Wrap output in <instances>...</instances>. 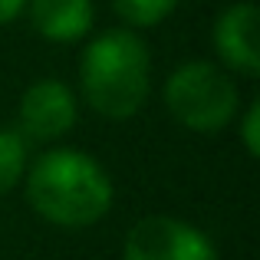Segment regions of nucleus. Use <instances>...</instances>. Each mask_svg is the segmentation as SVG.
<instances>
[{
    "instance_id": "10",
    "label": "nucleus",
    "mask_w": 260,
    "mask_h": 260,
    "mask_svg": "<svg viewBox=\"0 0 260 260\" xmlns=\"http://www.w3.org/2000/svg\"><path fill=\"white\" fill-rule=\"evenodd\" d=\"M241 142L250 158L260 155V99H250V106L241 115Z\"/></svg>"
},
{
    "instance_id": "9",
    "label": "nucleus",
    "mask_w": 260,
    "mask_h": 260,
    "mask_svg": "<svg viewBox=\"0 0 260 260\" xmlns=\"http://www.w3.org/2000/svg\"><path fill=\"white\" fill-rule=\"evenodd\" d=\"M26 168V139L13 128H0V194L17 188Z\"/></svg>"
},
{
    "instance_id": "3",
    "label": "nucleus",
    "mask_w": 260,
    "mask_h": 260,
    "mask_svg": "<svg viewBox=\"0 0 260 260\" xmlns=\"http://www.w3.org/2000/svg\"><path fill=\"white\" fill-rule=\"evenodd\" d=\"M165 106L178 125L201 135H214L234 122L241 109V92L228 70L208 63V59H191L181 63L165 79Z\"/></svg>"
},
{
    "instance_id": "2",
    "label": "nucleus",
    "mask_w": 260,
    "mask_h": 260,
    "mask_svg": "<svg viewBox=\"0 0 260 260\" xmlns=\"http://www.w3.org/2000/svg\"><path fill=\"white\" fill-rule=\"evenodd\" d=\"M79 89L102 119H132L152 92V53L145 40L128 26L95 33L79 59Z\"/></svg>"
},
{
    "instance_id": "1",
    "label": "nucleus",
    "mask_w": 260,
    "mask_h": 260,
    "mask_svg": "<svg viewBox=\"0 0 260 260\" xmlns=\"http://www.w3.org/2000/svg\"><path fill=\"white\" fill-rule=\"evenodd\" d=\"M30 208L53 228L83 231L99 224L112 208V178L79 148H50L33 161L26 175Z\"/></svg>"
},
{
    "instance_id": "5",
    "label": "nucleus",
    "mask_w": 260,
    "mask_h": 260,
    "mask_svg": "<svg viewBox=\"0 0 260 260\" xmlns=\"http://www.w3.org/2000/svg\"><path fill=\"white\" fill-rule=\"evenodd\" d=\"M76 92L63 79H37L20 95V135L33 142H56L76 125Z\"/></svg>"
},
{
    "instance_id": "11",
    "label": "nucleus",
    "mask_w": 260,
    "mask_h": 260,
    "mask_svg": "<svg viewBox=\"0 0 260 260\" xmlns=\"http://www.w3.org/2000/svg\"><path fill=\"white\" fill-rule=\"evenodd\" d=\"M23 7H26V0H0V26L13 23L23 13Z\"/></svg>"
},
{
    "instance_id": "6",
    "label": "nucleus",
    "mask_w": 260,
    "mask_h": 260,
    "mask_svg": "<svg viewBox=\"0 0 260 260\" xmlns=\"http://www.w3.org/2000/svg\"><path fill=\"white\" fill-rule=\"evenodd\" d=\"M214 53L228 70L241 76H260V46H257V7L250 0L224 7L214 20Z\"/></svg>"
},
{
    "instance_id": "4",
    "label": "nucleus",
    "mask_w": 260,
    "mask_h": 260,
    "mask_svg": "<svg viewBox=\"0 0 260 260\" xmlns=\"http://www.w3.org/2000/svg\"><path fill=\"white\" fill-rule=\"evenodd\" d=\"M122 260H217V250L194 224L172 214H148L125 234Z\"/></svg>"
},
{
    "instance_id": "7",
    "label": "nucleus",
    "mask_w": 260,
    "mask_h": 260,
    "mask_svg": "<svg viewBox=\"0 0 260 260\" xmlns=\"http://www.w3.org/2000/svg\"><path fill=\"white\" fill-rule=\"evenodd\" d=\"M33 30L50 43H76L95 23L92 0H26Z\"/></svg>"
},
{
    "instance_id": "8",
    "label": "nucleus",
    "mask_w": 260,
    "mask_h": 260,
    "mask_svg": "<svg viewBox=\"0 0 260 260\" xmlns=\"http://www.w3.org/2000/svg\"><path fill=\"white\" fill-rule=\"evenodd\" d=\"M112 7L128 30H148L172 17L178 0H112Z\"/></svg>"
}]
</instances>
